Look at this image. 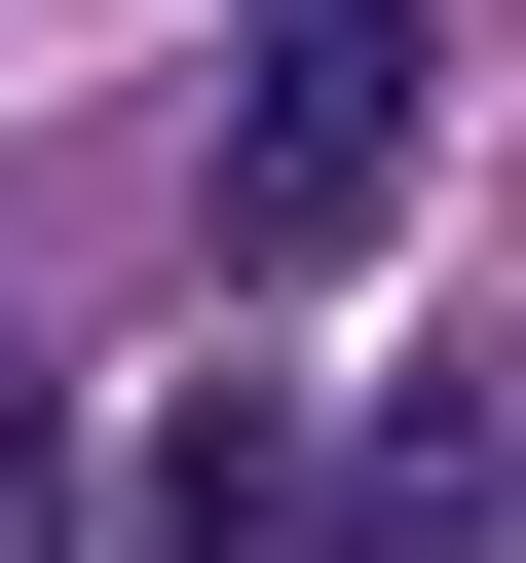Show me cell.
<instances>
[{
    "mask_svg": "<svg viewBox=\"0 0 526 563\" xmlns=\"http://www.w3.org/2000/svg\"><path fill=\"white\" fill-rule=\"evenodd\" d=\"M376 188H414V0H263V38H226V151H188L226 301H302V263H376Z\"/></svg>",
    "mask_w": 526,
    "mask_h": 563,
    "instance_id": "obj_1",
    "label": "cell"
},
{
    "mask_svg": "<svg viewBox=\"0 0 526 563\" xmlns=\"http://www.w3.org/2000/svg\"><path fill=\"white\" fill-rule=\"evenodd\" d=\"M302 526H339V451L263 413V376H188V413H151V563H302Z\"/></svg>",
    "mask_w": 526,
    "mask_h": 563,
    "instance_id": "obj_2",
    "label": "cell"
},
{
    "mask_svg": "<svg viewBox=\"0 0 526 563\" xmlns=\"http://www.w3.org/2000/svg\"><path fill=\"white\" fill-rule=\"evenodd\" d=\"M0 563H76V376H0Z\"/></svg>",
    "mask_w": 526,
    "mask_h": 563,
    "instance_id": "obj_3",
    "label": "cell"
}]
</instances>
